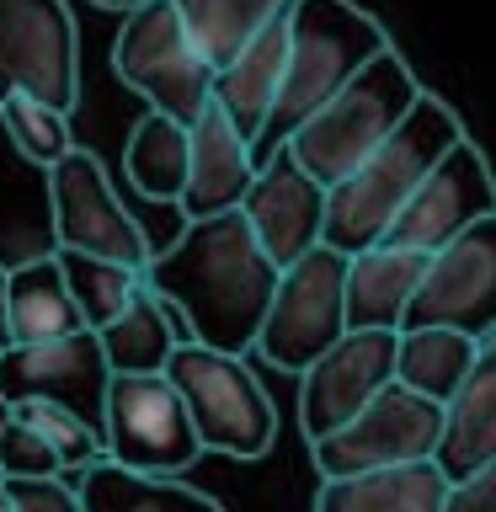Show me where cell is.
Listing matches in <instances>:
<instances>
[{
  "label": "cell",
  "instance_id": "cell-12",
  "mask_svg": "<svg viewBox=\"0 0 496 512\" xmlns=\"http://www.w3.org/2000/svg\"><path fill=\"white\" fill-rule=\"evenodd\" d=\"M107 384L112 363L96 331H70L54 342H16L0 352V406L48 400L75 411L86 427H107Z\"/></svg>",
  "mask_w": 496,
  "mask_h": 512
},
{
  "label": "cell",
  "instance_id": "cell-27",
  "mask_svg": "<svg viewBox=\"0 0 496 512\" xmlns=\"http://www.w3.org/2000/svg\"><path fill=\"white\" fill-rule=\"evenodd\" d=\"M182 11V22L192 32V43L203 48V59L224 70L256 32H262L278 11H288L294 0H171Z\"/></svg>",
  "mask_w": 496,
  "mask_h": 512
},
{
  "label": "cell",
  "instance_id": "cell-9",
  "mask_svg": "<svg viewBox=\"0 0 496 512\" xmlns=\"http://www.w3.org/2000/svg\"><path fill=\"white\" fill-rule=\"evenodd\" d=\"M48 208H54V251L102 256V262H123L134 272L150 267V235L118 203L102 160L91 150H70L59 166H48Z\"/></svg>",
  "mask_w": 496,
  "mask_h": 512
},
{
  "label": "cell",
  "instance_id": "cell-16",
  "mask_svg": "<svg viewBox=\"0 0 496 512\" xmlns=\"http://www.w3.org/2000/svg\"><path fill=\"white\" fill-rule=\"evenodd\" d=\"M240 214L251 219V230H256V240H262V251L272 262L294 267L299 256L315 251L320 235H326V187H320L288 150H278L272 160L256 166Z\"/></svg>",
  "mask_w": 496,
  "mask_h": 512
},
{
  "label": "cell",
  "instance_id": "cell-11",
  "mask_svg": "<svg viewBox=\"0 0 496 512\" xmlns=\"http://www.w3.org/2000/svg\"><path fill=\"white\" fill-rule=\"evenodd\" d=\"M6 91L75 112L80 32L64 0H0V96Z\"/></svg>",
  "mask_w": 496,
  "mask_h": 512
},
{
  "label": "cell",
  "instance_id": "cell-28",
  "mask_svg": "<svg viewBox=\"0 0 496 512\" xmlns=\"http://www.w3.org/2000/svg\"><path fill=\"white\" fill-rule=\"evenodd\" d=\"M59 262H64V278H70V294H75V310L86 320V331H107L128 310L134 288L144 283V272L123 267V262H102V256L59 251Z\"/></svg>",
  "mask_w": 496,
  "mask_h": 512
},
{
  "label": "cell",
  "instance_id": "cell-8",
  "mask_svg": "<svg viewBox=\"0 0 496 512\" xmlns=\"http://www.w3.org/2000/svg\"><path fill=\"white\" fill-rule=\"evenodd\" d=\"M102 448L107 459L144 475H182L203 454L187 400L176 395L166 374H112Z\"/></svg>",
  "mask_w": 496,
  "mask_h": 512
},
{
  "label": "cell",
  "instance_id": "cell-10",
  "mask_svg": "<svg viewBox=\"0 0 496 512\" xmlns=\"http://www.w3.org/2000/svg\"><path fill=\"white\" fill-rule=\"evenodd\" d=\"M438 438H443V406L395 379L352 422L310 443V454L320 475H363V470H384V464L432 459Z\"/></svg>",
  "mask_w": 496,
  "mask_h": 512
},
{
  "label": "cell",
  "instance_id": "cell-4",
  "mask_svg": "<svg viewBox=\"0 0 496 512\" xmlns=\"http://www.w3.org/2000/svg\"><path fill=\"white\" fill-rule=\"evenodd\" d=\"M416 96H422V86H416L411 64L400 59L395 48H384V54L374 64H363L326 107L310 112V118L294 128V139H288L283 150L331 192L395 134V123L416 107Z\"/></svg>",
  "mask_w": 496,
  "mask_h": 512
},
{
  "label": "cell",
  "instance_id": "cell-18",
  "mask_svg": "<svg viewBox=\"0 0 496 512\" xmlns=\"http://www.w3.org/2000/svg\"><path fill=\"white\" fill-rule=\"evenodd\" d=\"M422 272L427 251H406L390 240L347 256V331H400L406 304L422 288Z\"/></svg>",
  "mask_w": 496,
  "mask_h": 512
},
{
  "label": "cell",
  "instance_id": "cell-14",
  "mask_svg": "<svg viewBox=\"0 0 496 512\" xmlns=\"http://www.w3.org/2000/svg\"><path fill=\"white\" fill-rule=\"evenodd\" d=\"M486 214H496V176L486 166V155H480V144L459 139L454 150L422 176V187L400 203V214H395L384 240L432 256Z\"/></svg>",
  "mask_w": 496,
  "mask_h": 512
},
{
  "label": "cell",
  "instance_id": "cell-24",
  "mask_svg": "<svg viewBox=\"0 0 496 512\" xmlns=\"http://www.w3.org/2000/svg\"><path fill=\"white\" fill-rule=\"evenodd\" d=\"M123 171L139 198L150 203H182L187 171H192V128L166 118V112H144L134 134L123 144Z\"/></svg>",
  "mask_w": 496,
  "mask_h": 512
},
{
  "label": "cell",
  "instance_id": "cell-17",
  "mask_svg": "<svg viewBox=\"0 0 496 512\" xmlns=\"http://www.w3.org/2000/svg\"><path fill=\"white\" fill-rule=\"evenodd\" d=\"M256 176L251 139L230 123V112L219 102H208L192 123V171L182 192V219H208V214H230L246 203V187Z\"/></svg>",
  "mask_w": 496,
  "mask_h": 512
},
{
  "label": "cell",
  "instance_id": "cell-3",
  "mask_svg": "<svg viewBox=\"0 0 496 512\" xmlns=\"http://www.w3.org/2000/svg\"><path fill=\"white\" fill-rule=\"evenodd\" d=\"M384 48H390L384 27L352 0H294L288 6V70H283L278 102L267 112L262 139L251 144L256 166L278 155L294 139V128L326 107Z\"/></svg>",
  "mask_w": 496,
  "mask_h": 512
},
{
  "label": "cell",
  "instance_id": "cell-21",
  "mask_svg": "<svg viewBox=\"0 0 496 512\" xmlns=\"http://www.w3.org/2000/svg\"><path fill=\"white\" fill-rule=\"evenodd\" d=\"M448 475L438 459L384 464L363 475H320L315 512H443Z\"/></svg>",
  "mask_w": 496,
  "mask_h": 512
},
{
  "label": "cell",
  "instance_id": "cell-33",
  "mask_svg": "<svg viewBox=\"0 0 496 512\" xmlns=\"http://www.w3.org/2000/svg\"><path fill=\"white\" fill-rule=\"evenodd\" d=\"M443 512H496V464H486V470H475V475L448 480Z\"/></svg>",
  "mask_w": 496,
  "mask_h": 512
},
{
  "label": "cell",
  "instance_id": "cell-31",
  "mask_svg": "<svg viewBox=\"0 0 496 512\" xmlns=\"http://www.w3.org/2000/svg\"><path fill=\"white\" fill-rule=\"evenodd\" d=\"M0 475H6V480L64 475V464H59V454H54V443H48L22 411H6V416H0Z\"/></svg>",
  "mask_w": 496,
  "mask_h": 512
},
{
  "label": "cell",
  "instance_id": "cell-29",
  "mask_svg": "<svg viewBox=\"0 0 496 512\" xmlns=\"http://www.w3.org/2000/svg\"><path fill=\"white\" fill-rule=\"evenodd\" d=\"M0 123H6V139L16 144V155L27 160V166H59L64 155L75 150L70 139V112L38 102V96L27 91H6L0 96Z\"/></svg>",
  "mask_w": 496,
  "mask_h": 512
},
{
  "label": "cell",
  "instance_id": "cell-35",
  "mask_svg": "<svg viewBox=\"0 0 496 512\" xmlns=\"http://www.w3.org/2000/svg\"><path fill=\"white\" fill-rule=\"evenodd\" d=\"M91 6H102V11H118V16H128V11H139L144 0H91Z\"/></svg>",
  "mask_w": 496,
  "mask_h": 512
},
{
  "label": "cell",
  "instance_id": "cell-36",
  "mask_svg": "<svg viewBox=\"0 0 496 512\" xmlns=\"http://www.w3.org/2000/svg\"><path fill=\"white\" fill-rule=\"evenodd\" d=\"M0 512H16V502H11V486H6V475H0Z\"/></svg>",
  "mask_w": 496,
  "mask_h": 512
},
{
  "label": "cell",
  "instance_id": "cell-22",
  "mask_svg": "<svg viewBox=\"0 0 496 512\" xmlns=\"http://www.w3.org/2000/svg\"><path fill=\"white\" fill-rule=\"evenodd\" d=\"M6 320H11V347L16 342H54V336L86 331V320H80V310H75V294H70V278H64L59 251L11 267Z\"/></svg>",
  "mask_w": 496,
  "mask_h": 512
},
{
  "label": "cell",
  "instance_id": "cell-20",
  "mask_svg": "<svg viewBox=\"0 0 496 512\" xmlns=\"http://www.w3.org/2000/svg\"><path fill=\"white\" fill-rule=\"evenodd\" d=\"M283 70H288V11L272 16L224 70H214V102L230 112V123L251 144L262 139V128H267V112L278 102Z\"/></svg>",
  "mask_w": 496,
  "mask_h": 512
},
{
  "label": "cell",
  "instance_id": "cell-15",
  "mask_svg": "<svg viewBox=\"0 0 496 512\" xmlns=\"http://www.w3.org/2000/svg\"><path fill=\"white\" fill-rule=\"evenodd\" d=\"M395 352L400 331H347L336 347L299 374V427L304 438L320 443L326 432L352 422L384 384H395Z\"/></svg>",
  "mask_w": 496,
  "mask_h": 512
},
{
  "label": "cell",
  "instance_id": "cell-1",
  "mask_svg": "<svg viewBox=\"0 0 496 512\" xmlns=\"http://www.w3.org/2000/svg\"><path fill=\"white\" fill-rule=\"evenodd\" d=\"M278 272L283 267L262 251L251 219L230 208V214L187 219L182 235L150 256L144 283L171 304L187 342L246 358L262 336L267 304L278 294Z\"/></svg>",
  "mask_w": 496,
  "mask_h": 512
},
{
  "label": "cell",
  "instance_id": "cell-7",
  "mask_svg": "<svg viewBox=\"0 0 496 512\" xmlns=\"http://www.w3.org/2000/svg\"><path fill=\"white\" fill-rule=\"evenodd\" d=\"M342 336H347V256L320 240L315 251H304L294 267L278 272V294L267 304L256 352L283 374H304Z\"/></svg>",
  "mask_w": 496,
  "mask_h": 512
},
{
  "label": "cell",
  "instance_id": "cell-13",
  "mask_svg": "<svg viewBox=\"0 0 496 512\" xmlns=\"http://www.w3.org/2000/svg\"><path fill=\"white\" fill-rule=\"evenodd\" d=\"M416 326H448L475 336V342L496 336V214L475 219L464 235L427 256L422 288L406 304L400 331Z\"/></svg>",
  "mask_w": 496,
  "mask_h": 512
},
{
  "label": "cell",
  "instance_id": "cell-23",
  "mask_svg": "<svg viewBox=\"0 0 496 512\" xmlns=\"http://www.w3.org/2000/svg\"><path fill=\"white\" fill-rule=\"evenodd\" d=\"M80 502L86 512H224L208 491L176 475H144L118 459H96L80 470Z\"/></svg>",
  "mask_w": 496,
  "mask_h": 512
},
{
  "label": "cell",
  "instance_id": "cell-34",
  "mask_svg": "<svg viewBox=\"0 0 496 512\" xmlns=\"http://www.w3.org/2000/svg\"><path fill=\"white\" fill-rule=\"evenodd\" d=\"M6 283H11V267H0V352L11 347V320H6Z\"/></svg>",
  "mask_w": 496,
  "mask_h": 512
},
{
  "label": "cell",
  "instance_id": "cell-19",
  "mask_svg": "<svg viewBox=\"0 0 496 512\" xmlns=\"http://www.w3.org/2000/svg\"><path fill=\"white\" fill-rule=\"evenodd\" d=\"M432 459H438V470L448 480L496 464V336L480 342L470 379L443 406V438H438V454Z\"/></svg>",
  "mask_w": 496,
  "mask_h": 512
},
{
  "label": "cell",
  "instance_id": "cell-2",
  "mask_svg": "<svg viewBox=\"0 0 496 512\" xmlns=\"http://www.w3.org/2000/svg\"><path fill=\"white\" fill-rule=\"evenodd\" d=\"M464 139L459 118L438 102L432 91L416 96V107L395 123V134L363 160L347 182H336L326 192V246L342 256H358L368 246H379L390 235V224L400 214V203L422 187V176Z\"/></svg>",
  "mask_w": 496,
  "mask_h": 512
},
{
  "label": "cell",
  "instance_id": "cell-25",
  "mask_svg": "<svg viewBox=\"0 0 496 512\" xmlns=\"http://www.w3.org/2000/svg\"><path fill=\"white\" fill-rule=\"evenodd\" d=\"M96 336H102V347H107L112 374H166L171 352L187 342L171 320V304L160 299L150 283H139L134 299H128V310Z\"/></svg>",
  "mask_w": 496,
  "mask_h": 512
},
{
  "label": "cell",
  "instance_id": "cell-6",
  "mask_svg": "<svg viewBox=\"0 0 496 512\" xmlns=\"http://www.w3.org/2000/svg\"><path fill=\"white\" fill-rule=\"evenodd\" d=\"M112 70L155 112H166L187 128L214 102V64L192 43L182 11L171 0H144L139 11L123 16L118 38H112Z\"/></svg>",
  "mask_w": 496,
  "mask_h": 512
},
{
  "label": "cell",
  "instance_id": "cell-5",
  "mask_svg": "<svg viewBox=\"0 0 496 512\" xmlns=\"http://www.w3.org/2000/svg\"><path fill=\"white\" fill-rule=\"evenodd\" d=\"M166 379L187 400V416L198 427L203 454L262 459L278 438V406L251 374L240 352H219L203 342H182L166 363Z\"/></svg>",
  "mask_w": 496,
  "mask_h": 512
},
{
  "label": "cell",
  "instance_id": "cell-30",
  "mask_svg": "<svg viewBox=\"0 0 496 512\" xmlns=\"http://www.w3.org/2000/svg\"><path fill=\"white\" fill-rule=\"evenodd\" d=\"M6 411H22L27 422L38 427L48 443H54L59 464H64V470H75V475L107 454V448H102V432L86 427L75 411H64V406H48V400H22V406H6Z\"/></svg>",
  "mask_w": 496,
  "mask_h": 512
},
{
  "label": "cell",
  "instance_id": "cell-32",
  "mask_svg": "<svg viewBox=\"0 0 496 512\" xmlns=\"http://www.w3.org/2000/svg\"><path fill=\"white\" fill-rule=\"evenodd\" d=\"M16 512H86L80 486H70L64 475H43V480H6Z\"/></svg>",
  "mask_w": 496,
  "mask_h": 512
},
{
  "label": "cell",
  "instance_id": "cell-26",
  "mask_svg": "<svg viewBox=\"0 0 496 512\" xmlns=\"http://www.w3.org/2000/svg\"><path fill=\"white\" fill-rule=\"evenodd\" d=\"M480 358V342L464 331H448V326H416V331H400V352H395V379L406 390L438 400L448 406L454 390L470 379V368Z\"/></svg>",
  "mask_w": 496,
  "mask_h": 512
}]
</instances>
